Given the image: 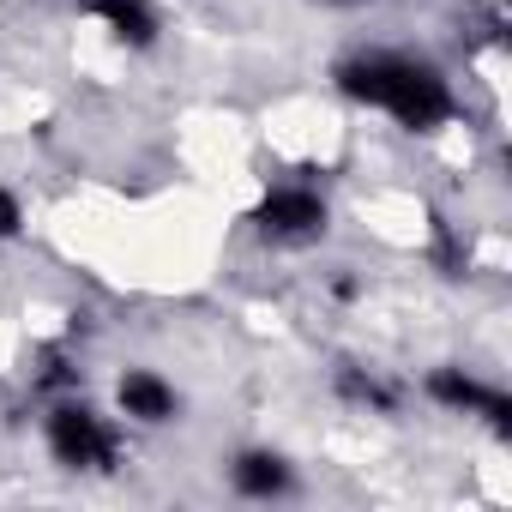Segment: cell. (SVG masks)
I'll list each match as a JSON object with an SVG mask.
<instances>
[{"label": "cell", "instance_id": "obj_10", "mask_svg": "<svg viewBox=\"0 0 512 512\" xmlns=\"http://www.w3.org/2000/svg\"><path fill=\"white\" fill-rule=\"evenodd\" d=\"M25 229H31V205L19 199V187H7V181H0V247L25 241Z\"/></svg>", "mask_w": 512, "mask_h": 512}, {"label": "cell", "instance_id": "obj_3", "mask_svg": "<svg viewBox=\"0 0 512 512\" xmlns=\"http://www.w3.org/2000/svg\"><path fill=\"white\" fill-rule=\"evenodd\" d=\"M241 223H247L253 241L272 247V253H308V247H320L332 235L338 211H332V193L320 181H272L260 199L241 211Z\"/></svg>", "mask_w": 512, "mask_h": 512}, {"label": "cell", "instance_id": "obj_5", "mask_svg": "<svg viewBox=\"0 0 512 512\" xmlns=\"http://www.w3.org/2000/svg\"><path fill=\"white\" fill-rule=\"evenodd\" d=\"M109 410L133 428V434H163V428H181L187 422V392L151 368V362H127L109 386Z\"/></svg>", "mask_w": 512, "mask_h": 512}, {"label": "cell", "instance_id": "obj_6", "mask_svg": "<svg viewBox=\"0 0 512 512\" xmlns=\"http://www.w3.org/2000/svg\"><path fill=\"white\" fill-rule=\"evenodd\" d=\"M223 482L247 506H278V500L302 494V464L284 446H272V440H247V446H235L223 458Z\"/></svg>", "mask_w": 512, "mask_h": 512}, {"label": "cell", "instance_id": "obj_7", "mask_svg": "<svg viewBox=\"0 0 512 512\" xmlns=\"http://www.w3.org/2000/svg\"><path fill=\"white\" fill-rule=\"evenodd\" d=\"M79 13L103 31L109 49L121 55H157L169 37V19L157 0H79Z\"/></svg>", "mask_w": 512, "mask_h": 512}, {"label": "cell", "instance_id": "obj_9", "mask_svg": "<svg viewBox=\"0 0 512 512\" xmlns=\"http://www.w3.org/2000/svg\"><path fill=\"white\" fill-rule=\"evenodd\" d=\"M31 392H37V404H43V398H61V392H85L79 356H73V350H43V368L31 374Z\"/></svg>", "mask_w": 512, "mask_h": 512}, {"label": "cell", "instance_id": "obj_1", "mask_svg": "<svg viewBox=\"0 0 512 512\" xmlns=\"http://www.w3.org/2000/svg\"><path fill=\"white\" fill-rule=\"evenodd\" d=\"M326 79L350 109L380 115L410 139H434V133L458 127V115H464L452 73L428 49H410V43H350Z\"/></svg>", "mask_w": 512, "mask_h": 512}, {"label": "cell", "instance_id": "obj_11", "mask_svg": "<svg viewBox=\"0 0 512 512\" xmlns=\"http://www.w3.org/2000/svg\"><path fill=\"white\" fill-rule=\"evenodd\" d=\"M314 13H362V7H374V0H308Z\"/></svg>", "mask_w": 512, "mask_h": 512}, {"label": "cell", "instance_id": "obj_2", "mask_svg": "<svg viewBox=\"0 0 512 512\" xmlns=\"http://www.w3.org/2000/svg\"><path fill=\"white\" fill-rule=\"evenodd\" d=\"M37 440H43V458L61 470V476H115L133 452V428L103 410L97 398L85 392H61V398H43L37 410Z\"/></svg>", "mask_w": 512, "mask_h": 512}, {"label": "cell", "instance_id": "obj_12", "mask_svg": "<svg viewBox=\"0 0 512 512\" xmlns=\"http://www.w3.org/2000/svg\"><path fill=\"white\" fill-rule=\"evenodd\" d=\"M67 7H79V0H67Z\"/></svg>", "mask_w": 512, "mask_h": 512}, {"label": "cell", "instance_id": "obj_8", "mask_svg": "<svg viewBox=\"0 0 512 512\" xmlns=\"http://www.w3.org/2000/svg\"><path fill=\"white\" fill-rule=\"evenodd\" d=\"M332 398H338L344 410H356V416L398 422L404 404H410V386L392 380V374L374 368V362H338V368H332Z\"/></svg>", "mask_w": 512, "mask_h": 512}, {"label": "cell", "instance_id": "obj_4", "mask_svg": "<svg viewBox=\"0 0 512 512\" xmlns=\"http://www.w3.org/2000/svg\"><path fill=\"white\" fill-rule=\"evenodd\" d=\"M416 398L434 404L440 416H458V422H476L488 428L494 440H512V392L482 374V368H464V362H434L422 380H416Z\"/></svg>", "mask_w": 512, "mask_h": 512}]
</instances>
